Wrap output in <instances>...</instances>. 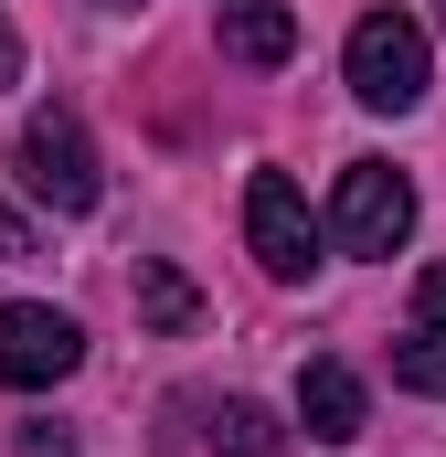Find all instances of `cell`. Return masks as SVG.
Masks as SVG:
<instances>
[{
    "label": "cell",
    "instance_id": "obj_8",
    "mask_svg": "<svg viewBox=\"0 0 446 457\" xmlns=\"http://www.w3.org/2000/svg\"><path fill=\"white\" fill-rule=\"evenodd\" d=\"M138 320L181 341V330L202 320V298H192V277H181V266H160V255H138Z\"/></svg>",
    "mask_w": 446,
    "mask_h": 457
},
{
    "label": "cell",
    "instance_id": "obj_12",
    "mask_svg": "<svg viewBox=\"0 0 446 457\" xmlns=\"http://www.w3.org/2000/svg\"><path fill=\"white\" fill-rule=\"evenodd\" d=\"M11 457H75L64 426H11Z\"/></svg>",
    "mask_w": 446,
    "mask_h": 457
},
{
    "label": "cell",
    "instance_id": "obj_14",
    "mask_svg": "<svg viewBox=\"0 0 446 457\" xmlns=\"http://www.w3.org/2000/svg\"><path fill=\"white\" fill-rule=\"evenodd\" d=\"M11 75H21V32L0 21V86H11Z\"/></svg>",
    "mask_w": 446,
    "mask_h": 457
},
{
    "label": "cell",
    "instance_id": "obj_13",
    "mask_svg": "<svg viewBox=\"0 0 446 457\" xmlns=\"http://www.w3.org/2000/svg\"><path fill=\"white\" fill-rule=\"evenodd\" d=\"M21 255H32V224H21V213L0 203V266H21Z\"/></svg>",
    "mask_w": 446,
    "mask_h": 457
},
{
    "label": "cell",
    "instance_id": "obj_1",
    "mask_svg": "<svg viewBox=\"0 0 446 457\" xmlns=\"http://www.w3.org/2000/svg\"><path fill=\"white\" fill-rule=\"evenodd\" d=\"M340 75H351V96H361L372 117L425 107V86H436V64H425V32H415L404 11H361V21H351V54H340Z\"/></svg>",
    "mask_w": 446,
    "mask_h": 457
},
{
    "label": "cell",
    "instance_id": "obj_4",
    "mask_svg": "<svg viewBox=\"0 0 446 457\" xmlns=\"http://www.w3.org/2000/svg\"><path fill=\"white\" fill-rule=\"evenodd\" d=\"M75 361H86L75 309H54V298H11V309H0V383H11V394H43V383H64Z\"/></svg>",
    "mask_w": 446,
    "mask_h": 457
},
{
    "label": "cell",
    "instance_id": "obj_10",
    "mask_svg": "<svg viewBox=\"0 0 446 457\" xmlns=\"http://www.w3.org/2000/svg\"><path fill=\"white\" fill-rule=\"evenodd\" d=\"M393 383L404 394H446V330H415V341L393 351Z\"/></svg>",
    "mask_w": 446,
    "mask_h": 457
},
{
    "label": "cell",
    "instance_id": "obj_7",
    "mask_svg": "<svg viewBox=\"0 0 446 457\" xmlns=\"http://www.w3.org/2000/svg\"><path fill=\"white\" fill-rule=\"evenodd\" d=\"M223 54L234 64H287L298 54V11L287 0H223Z\"/></svg>",
    "mask_w": 446,
    "mask_h": 457
},
{
    "label": "cell",
    "instance_id": "obj_16",
    "mask_svg": "<svg viewBox=\"0 0 446 457\" xmlns=\"http://www.w3.org/2000/svg\"><path fill=\"white\" fill-rule=\"evenodd\" d=\"M436 11H446V0H436Z\"/></svg>",
    "mask_w": 446,
    "mask_h": 457
},
{
    "label": "cell",
    "instance_id": "obj_6",
    "mask_svg": "<svg viewBox=\"0 0 446 457\" xmlns=\"http://www.w3.org/2000/svg\"><path fill=\"white\" fill-rule=\"evenodd\" d=\"M361 415H372V394H361L351 361H309V372H298V426H309L319 447H351Z\"/></svg>",
    "mask_w": 446,
    "mask_h": 457
},
{
    "label": "cell",
    "instance_id": "obj_5",
    "mask_svg": "<svg viewBox=\"0 0 446 457\" xmlns=\"http://www.w3.org/2000/svg\"><path fill=\"white\" fill-rule=\"evenodd\" d=\"M244 245H255V266H266V277H287V287H298V277L319 266V224H309V192H298L287 170H255V181H244Z\"/></svg>",
    "mask_w": 446,
    "mask_h": 457
},
{
    "label": "cell",
    "instance_id": "obj_9",
    "mask_svg": "<svg viewBox=\"0 0 446 457\" xmlns=\"http://www.w3.org/2000/svg\"><path fill=\"white\" fill-rule=\"evenodd\" d=\"M213 447H223V457H287V436L266 426V404L234 394V404H213Z\"/></svg>",
    "mask_w": 446,
    "mask_h": 457
},
{
    "label": "cell",
    "instance_id": "obj_2",
    "mask_svg": "<svg viewBox=\"0 0 446 457\" xmlns=\"http://www.w3.org/2000/svg\"><path fill=\"white\" fill-rule=\"evenodd\" d=\"M11 160H21V192H32L43 213H96V192H107L96 138H86V117H75V107H32Z\"/></svg>",
    "mask_w": 446,
    "mask_h": 457
},
{
    "label": "cell",
    "instance_id": "obj_15",
    "mask_svg": "<svg viewBox=\"0 0 446 457\" xmlns=\"http://www.w3.org/2000/svg\"><path fill=\"white\" fill-rule=\"evenodd\" d=\"M107 11H128V0H107Z\"/></svg>",
    "mask_w": 446,
    "mask_h": 457
},
{
    "label": "cell",
    "instance_id": "obj_3",
    "mask_svg": "<svg viewBox=\"0 0 446 457\" xmlns=\"http://www.w3.org/2000/svg\"><path fill=\"white\" fill-rule=\"evenodd\" d=\"M404 234H415V181L393 160H351L330 192V245L340 255H393Z\"/></svg>",
    "mask_w": 446,
    "mask_h": 457
},
{
    "label": "cell",
    "instance_id": "obj_11",
    "mask_svg": "<svg viewBox=\"0 0 446 457\" xmlns=\"http://www.w3.org/2000/svg\"><path fill=\"white\" fill-rule=\"evenodd\" d=\"M415 330H446V255L415 277Z\"/></svg>",
    "mask_w": 446,
    "mask_h": 457
}]
</instances>
